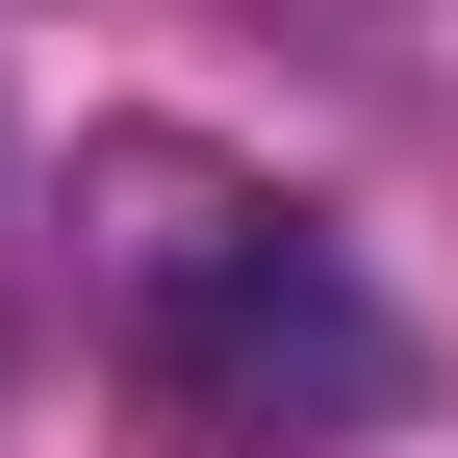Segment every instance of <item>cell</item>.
I'll list each match as a JSON object with an SVG mask.
<instances>
[{"instance_id":"obj_1","label":"cell","mask_w":458,"mask_h":458,"mask_svg":"<svg viewBox=\"0 0 458 458\" xmlns=\"http://www.w3.org/2000/svg\"><path fill=\"white\" fill-rule=\"evenodd\" d=\"M128 357H153V408L179 433H306V408H382V306H357V255L331 229H179V255L128 280Z\"/></svg>"}]
</instances>
